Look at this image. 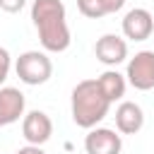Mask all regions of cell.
I'll return each instance as SVG.
<instances>
[{"label":"cell","mask_w":154,"mask_h":154,"mask_svg":"<svg viewBox=\"0 0 154 154\" xmlns=\"http://www.w3.org/2000/svg\"><path fill=\"white\" fill-rule=\"evenodd\" d=\"M31 22L38 31V41L48 53H63L70 48V26L63 0H34Z\"/></svg>","instance_id":"cell-1"},{"label":"cell","mask_w":154,"mask_h":154,"mask_svg":"<svg viewBox=\"0 0 154 154\" xmlns=\"http://www.w3.org/2000/svg\"><path fill=\"white\" fill-rule=\"evenodd\" d=\"M108 108H111V101L99 89L96 79H82L75 84L70 96V111L77 128H84V130L96 128L108 116Z\"/></svg>","instance_id":"cell-2"},{"label":"cell","mask_w":154,"mask_h":154,"mask_svg":"<svg viewBox=\"0 0 154 154\" xmlns=\"http://www.w3.org/2000/svg\"><path fill=\"white\" fill-rule=\"evenodd\" d=\"M14 70H17V77L29 84V87H38V84H46L53 75V63L51 58L43 53V51H26L17 58L14 63Z\"/></svg>","instance_id":"cell-3"},{"label":"cell","mask_w":154,"mask_h":154,"mask_svg":"<svg viewBox=\"0 0 154 154\" xmlns=\"http://www.w3.org/2000/svg\"><path fill=\"white\" fill-rule=\"evenodd\" d=\"M125 79L137 91L154 89V51H140L128 60Z\"/></svg>","instance_id":"cell-4"},{"label":"cell","mask_w":154,"mask_h":154,"mask_svg":"<svg viewBox=\"0 0 154 154\" xmlns=\"http://www.w3.org/2000/svg\"><path fill=\"white\" fill-rule=\"evenodd\" d=\"M94 55L106 67H116L128 58V41L118 34H103L94 46Z\"/></svg>","instance_id":"cell-5"},{"label":"cell","mask_w":154,"mask_h":154,"mask_svg":"<svg viewBox=\"0 0 154 154\" xmlns=\"http://www.w3.org/2000/svg\"><path fill=\"white\" fill-rule=\"evenodd\" d=\"M154 34V17L144 7H132L123 17V36L130 41H147Z\"/></svg>","instance_id":"cell-6"},{"label":"cell","mask_w":154,"mask_h":154,"mask_svg":"<svg viewBox=\"0 0 154 154\" xmlns=\"http://www.w3.org/2000/svg\"><path fill=\"white\" fill-rule=\"evenodd\" d=\"M22 135L29 144H46L53 135V120L43 111H29L22 120Z\"/></svg>","instance_id":"cell-7"},{"label":"cell","mask_w":154,"mask_h":154,"mask_svg":"<svg viewBox=\"0 0 154 154\" xmlns=\"http://www.w3.org/2000/svg\"><path fill=\"white\" fill-rule=\"evenodd\" d=\"M84 149L87 154H120L123 140L111 128H91L84 137Z\"/></svg>","instance_id":"cell-8"},{"label":"cell","mask_w":154,"mask_h":154,"mask_svg":"<svg viewBox=\"0 0 154 154\" xmlns=\"http://www.w3.org/2000/svg\"><path fill=\"white\" fill-rule=\"evenodd\" d=\"M24 116V94L14 87H0V128L17 123Z\"/></svg>","instance_id":"cell-9"},{"label":"cell","mask_w":154,"mask_h":154,"mask_svg":"<svg viewBox=\"0 0 154 154\" xmlns=\"http://www.w3.org/2000/svg\"><path fill=\"white\" fill-rule=\"evenodd\" d=\"M144 125V113L135 101H120V106L116 108V128L123 135H135L140 132Z\"/></svg>","instance_id":"cell-10"},{"label":"cell","mask_w":154,"mask_h":154,"mask_svg":"<svg viewBox=\"0 0 154 154\" xmlns=\"http://www.w3.org/2000/svg\"><path fill=\"white\" fill-rule=\"evenodd\" d=\"M96 84H99V89L103 91V96H106L111 103L118 101V99H123V96H125V89H128L125 75H120V72L113 70V67H108L106 72H101V75L96 77Z\"/></svg>","instance_id":"cell-11"},{"label":"cell","mask_w":154,"mask_h":154,"mask_svg":"<svg viewBox=\"0 0 154 154\" xmlns=\"http://www.w3.org/2000/svg\"><path fill=\"white\" fill-rule=\"evenodd\" d=\"M77 7H79V12H82L84 17H89V19H101V17H106V12H103V7H101V0H77Z\"/></svg>","instance_id":"cell-12"},{"label":"cell","mask_w":154,"mask_h":154,"mask_svg":"<svg viewBox=\"0 0 154 154\" xmlns=\"http://www.w3.org/2000/svg\"><path fill=\"white\" fill-rule=\"evenodd\" d=\"M10 67H12V58H10L7 48H2V46H0V84L7 79V75H10Z\"/></svg>","instance_id":"cell-13"},{"label":"cell","mask_w":154,"mask_h":154,"mask_svg":"<svg viewBox=\"0 0 154 154\" xmlns=\"http://www.w3.org/2000/svg\"><path fill=\"white\" fill-rule=\"evenodd\" d=\"M24 5H26V0H0V10L10 12V14H17Z\"/></svg>","instance_id":"cell-14"},{"label":"cell","mask_w":154,"mask_h":154,"mask_svg":"<svg viewBox=\"0 0 154 154\" xmlns=\"http://www.w3.org/2000/svg\"><path fill=\"white\" fill-rule=\"evenodd\" d=\"M123 5H125V0H101V7L106 14H116L118 10H123Z\"/></svg>","instance_id":"cell-15"},{"label":"cell","mask_w":154,"mask_h":154,"mask_svg":"<svg viewBox=\"0 0 154 154\" xmlns=\"http://www.w3.org/2000/svg\"><path fill=\"white\" fill-rule=\"evenodd\" d=\"M17 154H46L38 144H26V147H22V149H17Z\"/></svg>","instance_id":"cell-16"}]
</instances>
